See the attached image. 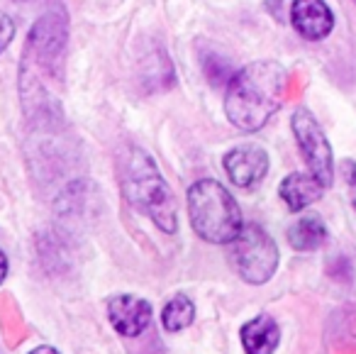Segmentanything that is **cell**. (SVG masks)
Wrapping results in <instances>:
<instances>
[{"label":"cell","instance_id":"8fae6325","mask_svg":"<svg viewBox=\"0 0 356 354\" xmlns=\"http://www.w3.org/2000/svg\"><path fill=\"white\" fill-rule=\"evenodd\" d=\"M322 191H325V186H322L312 174H291V176L283 178L281 188H278L283 203H286L293 213L302 210V208L320 201Z\"/></svg>","mask_w":356,"mask_h":354},{"label":"cell","instance_id":"9a60e30c","mask_svg":"<svg viewBox=\"0 0 356 354\" xmlns=\"http://www.w3.org/2000/svg\"><path fill=\"white\" fill-rule=\"evenodd\" d=\"M344 178L351 183V186H356V162H344Z\"/></svg>","mask_w":356,"mask_h":354},{"label":"cell","instance_id":"8992f818","mask_svg":"<svg viewBox=\"0 0 356 354\" xmlns=\"http://www.w3.org/2000/svg\"><path fill=\"white\" fill-rule=\"evenodd\" d=\"M291 128L298 139V147H300L302 157H305L307 167H310V174L327 188L332 183V178H334V159H332V147L327 142L322 128L312 118L310 110L305 108L296 110Z\"/></svg>","mask_w":356,"mask_h":354},{"label":"cell","instance_id":"2e32d148","mask_svg":"<svg viewBox=\"0 0 356 354\" xmlns=\"http://www.w3.org/2000/svg\"><path fill=\"white\" fill-rule=\"evenodd\" d=\"M6 276H8V256H6V252L0 249V284L6 281Z\"/></svg>","mask_w":356,"mask_h":354},{"label":"cell","instance_id":"4fadbf2b","mask_svg":"<svg viewBox=\"0 0 356 354\" xmlns=\"http://www.w3.org/2000/svg\"><path fill=\"white\" fill-rule=\"evenodd\" d=\"M193 320H195V305H193V300L184 293L173 295L166 303V308L161 310V325L168 332L186 330Z\"/></svg>","mask_w":356,"mask_h":354},{"label":"cell","instance_id":"277c9868","mask_svg":"<svg viewBox=\"0 0 356 354\" xmlns=\"http://www.w3.org/2000/svg\"><path fill=\"white\" fill-rule=\"evenodd\" d=\"M191 225L213 245H229L242 232V213L232 193L215 178H200L188 191Z\"/></svg>","mask_w":356,"mask_h":354},{"label":"cell","instance_id":"5bb4252c","mask_svg":"<svg viewBox=\"0 0 356 354\" xmlns=\"http://www.w3.org/2000/svg\"><path fill=\"white\" fill-rule=\"evenodd\" d=\"M13 37H15V25H13V20L6 13H0V52L10 45Z\"/></svg>","mask_w":356,"mask_h":354},{"label":"cell","instance_id":"ac0fdd59","mask_svg":"<svg viewBox=\"0 0 356 354\" xmlns=\"http://www.w3.org/2000/svg\"><path fill=\"white\" fill-rule=\"evenodd\" d=\"M351 203H354V210H356V186H354V198H351Z\"/></svg>","mask_w":356,"mask_h":354},{"label":"cell","instance_id":"30bf717a","mask_svg":"<svg viewBox=\"0 0 356 354\" xmlns=\"http://www.w3.org/2000/svg\"><path fill=\"white\" fill-rule=\"evenodd\" d=\"M239 337H242V347L247 349V354H273L281 332H278V325L271 315H257L244 325Z\"/></svg>","mask_w":356,"mask_h":354},{"label":"cell","instance_id":"9c48e42d","mask_svg":"<svg viewBox=\"0 0 356 354\" xmlns=\"http://www.w3.org/2000/svg\"><path fill=\"white\" fill-rule=\"evenodd\" d=\"M293 27L305 40H325L334 27V15L327 8L325 0H296L291 10Z\"/></svg>","mask_w":356,"mask_h":354},{"label":"cell","instance_id":"3957f363","mask_svg":"<svg viewBox=\"0 0 356 354\" xmlns=\"http://www.w3.org/2000/svg\"><path fill=\"white\" fill-rule=\"evenodd\" d=\"M120 183L129 206L149 215L159 230L173 235L178 227L176 198L144 149L127 147L120 159Z\"/></svg>","mask_w":356,"mask_h":354},{"label":"cell","instance_id":"7c38bea8","mask_svg":"<svg viewBox=\"0 0 356 354\" xmlns=\"http://www.w3.org/2000/svg\"><path fill=\"white\" fill-rule=\"evenodd\" d=\"M327 240V227L317 215H305L288 230V242L298 252H312Z\"/></svg>","mask_w":356,"mask_h":354},{"label":"cell","instance_id":"d6986e66","mask_svg":"<svg viewBox=\"0 0 356 354\" xmlns=\"http://www.w3.org/2000/svg\"><path fill=\"white\" fill-rule=\"evenodd\" d=\"M354 3H356V0H354Z\"/></svg>","mask_w":356,"mask_h":354},{"label":"cell","instance_id":"7a4b0ae2","mask_svg":"<svg viewBox=\"0 0 356 354\" xmlns=\"http://www.w3.org/2000/svg\"><path fill=\"white\" fill-rule=\"evenodd\" d=\"M66 47V20L61 13H47L35 22L27 37L20 64V95L27 115H47L49 100L47 81H59V59ZM56 108V105H54Z\"/></svg>","mask_w":356,"mask_h":354},{"label":"cell","instance_id":"ba28073f","mask_svg":"<svg viewBox=\"0 0 356 354\" xmlns=\"http://www.w3.org/2000/svg\"><path fill=\"white\" fill-rule=\"evenodd\" d=\"M108 315L113 328L124 337H137L152 323V305L139 295H115L108 303Z\"/></svg>","mask_w":356,"mask_h":354},{"label":"cell","instance_id":"6da1fadb","mask_svg":"<svg viewBox=\"0 0 356 354\" xmlns=\"http://www.w3.org/2000/svg\"><path fill=\"white\" fill-rule=\"evenodd\" d=\"M288 74L278 61H254L229 79L225 113L234 128L257 132L281 108Z\"/></svg>","mask_w":356,"mask_h":354},{"label":"cell","instance_id":"e0dca14e","mask_svg":"<svg viewBox=\"0 0 356 354\" xmlns=\"http://www.w3.org/2000/svg\"><path fill=\"white\" fill-rule=\"evenodd\" d=\"M30 354H61V352H56V349H54V347H49V344H42V347L32 349Z\"/></svg>","mask_w":356,"mask_h":354},{"label":"cell","instance_id":"5b68a950","mask_svg":"<svg viewBox=\"0 0 356 354\" xmlns=\"http://www.w3.org/2000/svg\"><path fill=\"white\" fill-rule=\"evenodd\" d=\"M232 256L239 276L247 284H266L278 266V247L264 227L244 225L232 240Z\"/></svg>","mask_w":356,"mask_h":354},{"label":"cell","instance_id":"52a82bcc","mask_svg":"<svg viewBox=\"0 0 356 354\" xmlns=\"http://www.w3.org/2000/svg\"><path fill=\"white\" fill-rule=\"evenodd\" d=\"M225 171L232 178L234 186L252 188L266 176L268 171V154L257 144H242L232 149L225 157Z\"/></svg>","mask_w":356,"mask_h":354}]
</instances>
